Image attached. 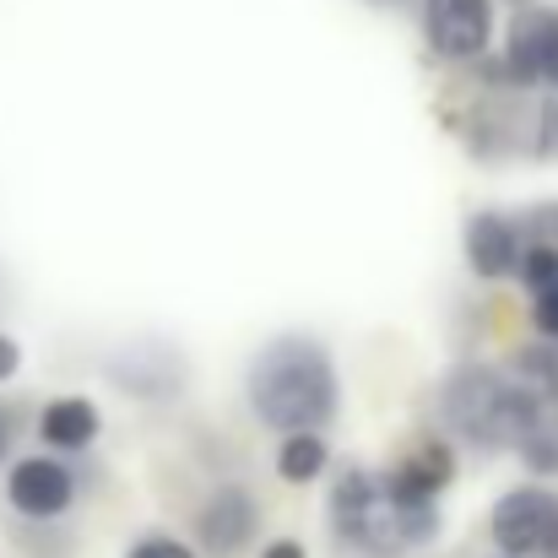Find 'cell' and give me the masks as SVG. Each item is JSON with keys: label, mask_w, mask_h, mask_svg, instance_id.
Returning <instances> with one entry per match:
<instances>
[{"label": "cell", "mask_w": 558, "mask_h": 558, "mask_svg": "<svg viewBox=\"0 0 558 558\" xmlns=\"http://www.w3.org/2000/svg\"><path fill=\"white\" fill-rule=\"evenodd\" d=\"M521 260V228L499 211H477L466 222V266L477 277H510Z\"/></svg>", "instance_id": "30bf717a"}, {"label": "cell", "mask_w": 558, "mask_h": 558, "mask_svg": "<svg viewBox=\"0 0 558 558\" xmlns=\"http://www.w3.org/2000/svg\"><path fill=\"white\" fill-rule=\"evenodd\" d=\"M515 266H521V277H526L532 293H537V288H554L558 282V244H532Z\"/></svg>", "instance_id": "9a60e30c"}, {"label": "cell", "mask_w": 558, "mask_h": 558, "mask_svg": "<svg viewBox=\"0 0 558 558\" xmlns=\"http://www.w3.org/2000/svg\"><path fill=\"white\" fill-rule=\"evenodd\" d=\"M450 477H456L450 450H445V445H417V450H412L390 477H379V483H385V494L401 499V505H434V494H439Z\"/></svg>", "instance_id": "8fae6325"}, {"label": "cell", "mask_w": 558, "mask_h": 558, "mask_svg": "<svg viewBox=\"0 0 558 558\" xmlns=\"http://www.w3.org/2000/svg\"><path fill=\"white\" fill-rule=\"evenodd\" d=\"M515 228H526L532 233V244H558V201L554 206H537L526 222H515Z\"/></svg>", "instance_id": "ac0fdd59"}, {"label": "cell", "mask_w": 558, "mask_h": 558, "mask_svg": "<svg viewBox=\"0 0 558 558\" xmlns=\"http://www.w3.org/2000/svg\"><path fill=\"white\" fill-rule=\"evenodd\" d=\"M488 526H494V543L510 558H532V554H543L548 537H554L558 499L548 488H510V494L494 505Z\"/></svg>", "instance_id": "8992f818"}, {"label": "cell", "mask_w": 558, "mask_h": 558, "mask_svg": "<svg viewBox=\"0 0 558 558\" xmlns=\"http://www.w3.org/2000/svg\"><path fill=\"white\" fill-rule=\"evenodd\" d=\"M109 379L142 401H158V396H174L180 390V359L158 342H136L125 348L120 359H109Z\"/></svg>", "instance_id": "9c48e42d"}, {"label": "cell", "mask_w": 558, "mask_h": 558, "mask_svg": "<svg viewBox=\"0 0 558 558\" xmlns=\"http://www.w3.org/2000/svg\"><path fill=\"white\" fill-rule=\"evenodd\" d=\"M98 428H104V417H98V407H93L87 396H60V401H49L44 417H38V434H44V445H54V450H87V445L98 439Z\"/></svg>", "instance_id": "7c38bea8"}, {"label": "cell", "mask_w": 558, "mask_h": 558, "mask_svg": "<svg viewBox=\"0 0 558 558\" xmlns=\"http://www.w3.org/2000/svg\"><path fill=\"white\" fill-rule=\"evenodd\" d=\"M510 5H532V0H510Z\"/></svg>", "instance_id": "d4e9b609"}, {"label": "cell", "mask_w": 558, "mask_h": 558, "mask_svg": "<svg viewBox=\"0 0 558 558\" xmlns=\"http://www.w3.org/2000/svg\"><path fill=\"white\" fill-rule=\"evenodd\" d=\"M5 494H11V510L27 515V521H54L71 510L76 499V483L65 472V461H49V456H22L5 477Z\"/></svg>", "instance_id": "52a82bcc"}, {"label": "cell", "mask_w": 558, "mask_h": 558, "mask_svg": "<svg viewBox=\"0 0 558 558\" xmlns=\"http://www.w3.org/2000/svg\"><path fill=\"white\" fill-rule=\"evenodd\" d=\"M5 445H11V423H5V412H0V456H5Z\"/></svg>", "instance_id": "603a6c76"}, {"label": "cell", "mask_w": 558, "mask_h": 558, "mask_svg": "<svg viewBox=\"0 0 558 558\" xmlns=\"http://www.w3.org/2000/svg\"><path fill=\"white\" fill-rule=\"evenodd\" d=\"M505 558H510V554H505Z\"/></svg>", "instance_id": "484cf974"}, {"label": "cell", "mask_w": 558, "mask_h": 558, "mask_svg": "<svg viewBox=\"0 0 558 558\" xmlns=\"http://www.w3.org/2000/svg\"><path fill=\"white\" fill-rule=\"evenodd\" d=\"M125 558H195V554H190L180 537H158V532H153V537H142Z\"/></svg>", "instance_id": "d6986e66"}, {"label": "cell", "mask_w": 558, "mask_h": 558, "mask_svg": "<svg viewBox=\"0 0 558 558\" xmlns=\"http://www.w3.org/2000/svg\"><path fill=\"white\" fill-rule=\"evenodd\" d=\"M260 558H304V548H299L293 537H282V543H266V548H260Z\"/></svg>", "instance_id": "7402d4cb"}, {"label": "cell", "mask_w": 558, "mask_h": 558, "mask_svg": "<svg viewBox=\"0 0 558 558\" xmlns=\"http://www.w3.org/2000/svg\"><path fill=\"white\" fill-rule=\"evenodd\" d=\"M423 38L445 60H477L494 44V0H423Z\"/></svg>", "instance_id": "5b68a950"}, {"label": "cell", "mask_w": 558, "mask_h": 558, "mask_svg": "<svg viewBox=\"0 0 558 558\" xmlns=\"http://www.w3.org/2000/svg\"><path fill=\"white\" fill-rule=\"evenodd\" d=\"M532 326H537L548 342H558V282L532 293Z\"/></svg>", "instance_id": "e0dca14e"}, {"label": "cell", "mask_w": 558, "mask_h": 558, "mask_svg": "<svg viewBox=\"0 0 558 558\" xmlns=\"http://www.w3.org/2000/svg\"><path fill=\"white\" fill-rule=\"evenodd\" d=\"M515 379L521 385H532L537 396H548V401H558V342H537V348H521L515 353Z\"/></svg>", "instance_id": "5bb4252c"}, {"label": "cell", "mask_w": 558, "mask_h": 558, "mask_svg": "<svg viewBox=\"0 0 558 558\" xmlns=\"http://www.w3.org/2000/svg\"><path fill=\"white\" fill-rule=\"evenodd\" d=\"M337 364L310 337H277L250 364V407L271 428H320L337 417Z\"/></svg>", "instance_id": "7a4b0ae2"}, {"label": "cell", "mask_w": 558, "mask_h": 558, "mask_svg": "<svg viewBox=\"0 0 558 558\" xmlns=\"http://www.w3.org/2000/svg\"><path fill=\"white\" fill-rule=\"evenodd\" d=\"M326 461H331V450L315 428H288V439L277 450V477L282 483H315L326 472Z\"/></svg>", "instance_id": "4fadbf2b"}, {"label": "cell", "mask_w": 558, "mask_h": 558, "mask_svg": "<svg viewBox=\"0 0 558 558\" xmlns=\"http://www.w3.org/2000/svg\"><path fill=\"white\" fill-rule=\"evenodd\" d=\"M515 450H521V461H526L532 472H548V477L558 472V428H537V434H526Z\"/></svg>", "instance_id": "2e32d148"}, {"label": "cell", "mask_w": 558, "mask_h": 558, "mask_svg": "<svg viewBox=\"0 0 558 558\" xmlns=\"http://www.w3.org/2000/svg\"><path fill=\"white\" fill-rule=\"evenodd\" d=\"M16 369H22V348H16L11 337H0V385H5Z\"/></svg>", "instance_id": "44dd1931"}, {"label": "cell", "mask_w": 558, "mask_h": 558, "mask_svg": "<svg viewBox=\"0 0 558 558\" xmlns=\"http://www.w3.org/2000/svg\"><path fill=\"white\" fill-rule=\"evenodd\" d=\"M439 407H445V423L477 450H515L526 434L558 428V401L537 396L515 374H494L477 364L445 379Z\"/></svg>", "instance_id": "6da1fadb"}, {"label": "cell", "mask_w": 558, "mask_h": 558, "mask_svg": "<svg viewBox=\"0 0 558 558\" xmlns=\"http://www.w3.org/2000/svg\"><path fill=\"white\" fill-rule=\"evenodd\" d=\"M537 158H558V104L543 109V125H537Z\"/></svg>", "instance_id": "ffe728a7"}, {"label": "cell", "mask_w": 558, "mask_h": 558, "mask_svg": "<svg viewBox=\"0 0 558 558\" xmlns=\"http://www.w3.org/2000/svg\"><path fill=\"white\" fill-rule=\"evenodd\" d=\"M331 526L342 543L364 548V554H407L434 543L439 532V510L434 505H401L385 494V483L369 472H342L331 488Z\"/></svg>", "instance_id": "3957f363"}, {"label": "cell", "mask_w": 558, "mask_h": 558, "mask_svg": "<svg viewBox=\"0 0 558 558\" xmlns=\"http://www.w3.org/2000/svg\"><path fill=\"white\" fill-rule=\"evenodd\" d=\"M543 558H558V526H554V537H548V548H543Z\"/></svg>", "instance_id": "cb8c5ba5"}, {"label": "cell", "mask_w": 558, "mask_h": 558, "mask_svg": "<svg viewBox=\"0 0 558 558\" xmlns=\"http://www.w3.org/2000/svg\"><path fill=\"white\" fill-rule=\"evenodd\" d=\"M510 87H548L558 93V5H521L510 27V49L499 54Z\"/></svg>", "instance_id": "277c9868"}, {"label": "cell", "mask_w": 558, "mask_h": 558, "mask_svg": "<svg viewBox=\"0 0 558 558\" xmlns=\"http://www.w3.org/2000/svg\"><path fill=\"white\" fill-rule=\"evenodd\" d=\"M255 532H260V505H255L250 488H217V494L201 505V515H195L201 548L217 558L244 554V548L255 543Z\"/></svg>", "instance_id": "ba28073f"}]
</instances>
